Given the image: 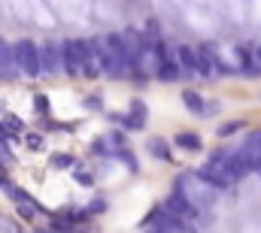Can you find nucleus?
<instances>
[{
	"instance_id": "423d86ee",
	"label": "nucleus",
	"mask_w": 261,
	"mask_h": 233,
	"mask_svg": "<svg viewBox=\"0 0 261 233\" xmlns=\"http://www.w3.org/2000/svg\"><path fill=\"white\" fill-rule=\"evenodd\" d=\"M179 67L186 70V73H195V76H200V58H197V49H192V46H179Z\"/></svg>"
},
{
	"instance_id": "20e7f679",
	"label": "nucleus",
	"mask_w": 261,
	"mask_h": 233,
	"mask_svg": "<svg viewBox=\"0 0 261 233\" xmlns=\"http://www.w3.org/2000/svg\"><path fill=\"white\" fill-rule=\"evenodd\" d=\"M164 209H167L170 215H176L179 221H186V224H189V221H192V218L197 215V209L192 206V203H189V200H186V197H182V194H179V191L167 197V206H164Z\"/></svg>"
},
{
	"instance_id": "9b49d317",
	"label": "nucleus",
	"mask_w": 261,
	"mask_h": 233,
	"mask_svg": "<svg viewBox=\"0 0 261 233\" xmlns=\"http://www.w3.org/2000/svg\"><path fill=\"white\" fill-rule=\"evenodd\" d=\"M176 145L195 152V149H200V136H197V133H179V136H176Z\"/></svg>"
},
{
	"instance_id": "ddd939ff",
	"label": "nucleus",
	"mask_w": 261,
	"mask_h": 233,
	"mask_svg": "<svg viewBox=\"0 0 261 233\" xmlns=\"http://www.w3.org/2000/svg\"><path fill=\"white\" fill-rule=\"evenodd\" d=\"M0 233H21V227L12 221V218H6V215H0Z\"/></svg>"
},
{
	"instance_id": "7ed1b4c3",
	"label": "nucleus",
	"mask_w": 261,
	"mask_h": 233,
	"mask_svg": "<svg viewBox=\"0 0 261 233\" xmlns=\"http://www.w3.org/2000/svg\"><path fill=\"white\" fill-rule=\"evenodd\" d=\"M61 67L67 76H82V55H79V40L61 46Z\"/></svg>"
},
{
	"instance_id": "9d476101",
	"label": "nucleus",
	"mask_w": 261,
	"mask_h": 233,
	"mask_svg": "<svg viewBox=\"0 0 261 233\" xmlns=\"http://www.w3.org/2000/svg\"><path fill=\"white\" fill-rule=\"evenodd\" d=\"M149 152H152L158 161H170V149H167L164 139H152V142H149Z\"/></svg>"
},
{
	"instance_id": "f3484780",
	"label": "nucleus",
	"mask_w": 261,
	"mask_h": 233,
	"mask_svg": "<svg viewBox=\"0 0 261 233\" xmlns=\"http://www.w3.org/2000/svg\"><path fill=\"white\" fill-rule=\"evenodd\" d=\"M52 164H55V167H70V164H73V158H67V155H55V158H52Z\"/></svg>"
},
{
	"instance_id": "412c9836",
	"label": "nucleus",
	"mask_w": 261,
	"mask_h": 233,
	"mask_svg": "<svg viewBox=\"0 0 261 233\" xmlns=\"http://www.w3.org/2000/svg\"><path fill=\"white\" fill-rule=\"evenodd\" d=\"M85 106H94V109H100V100H97V97H88V100H85Z\"/></svg>"
},
{
	"instance_id": "1a4fd4ad",
	"label": "nucleus",
	"mask_w": 261,
	"mask_h": 233,
	"mask_svg": "<svg viewBox=\"0 0 261 233\" xmlns=\"http://www.w3.org/2000/svg\"><path fill=\"white\" fill-rule=\"evenodd\" d=\"M158 76H161L164 82H173V79H179V76H182V67H179V64H173V61H164V64L158 67Z\"/></svg>"
},
{
	"instance_id": "0eeeda50",
	"label": "nucleus",
	"mask_w": 261,
	"mask_h": 233,
	"mask_svg": "<svg viewBox=\"0 0 261 233\" xmlns=\"http://www.w3.org/2000/svg\"><path fill=\"white\" fill-rule=\"evenodd\" d=\"M197 176H200L206 185H213V188H228V185H231V179H228V176H222L216 167H210V164H206V167H200V173H197Z\"/></svg>"
},
{
	"instance_id": "aec40b11",
	"label": "nucleus",
	"mask_w": 261,
	"mask_h": 233,
	"mask_svg": "<svg viewBox=\"0 0 261 233\" xmlns=\"http://www.w3.org/2000/svg\"><path fill=\"white\" fill-rule=\"evenodd\" d=\"M76 179H79L82 185H91V176H88V173H76Z\"/></svg>"
},
{
	"instance_id": "39448f33",
	"label": "nucleus",
	"mask_w": 261,
	"mask_h": 233,
	"mask_svg": "<svg viewBox=\"0 0 261 233\" xmlns=\"http://www.w3.org/2000/svg\"><path fill=\"white\" fill-rule=\"evenodd\" d=\"M58 67H61V49L55 43H46L40 49V73L52 76V73H58Z\"/></svg>"
},
{
	"instance_id": "2eb2a0df",
	"label": "nucleus",
	"mask_w": 261,
	"mask_h": 233,
	"mask_svg": "<svg viewBox=\"0 0 261 233\" xmlns=\"http://www.w3.org/2000/svg\"><path fill=\"white\" fill-rule=\"evenodd\" d=\"M28 145H31L34 152H40V149H43V136H40V133H31V136H28Z\"/></svg>"
},
{
	"instance_id": "a211bd4d",
	"label": "nucleus",
	"mask_w": 261,
	"mask_h": 233,
	"mask_svg": "<svg viewBox=\"0 0 261 233\" xmlns=\"http://www.w3.org/2000/svg\"><path fill=\"white\" fill-rule=\"evenodd\" d=\"M34 103H37V109H40V112H43V109H49V100H46L43 94H37V100H34Z\"/></svg>"
},
{
	"instance_id": "4be33fe9",
	"label": "nucleus",
	"mask_w": 261,
	"mask_h": 233,
	"mask_svg": "<svg viewBox=\"0 0 261 233\" xmlns=\"http://www.w3.org/2000/svg\"><path fill=\"white\" fill-rule=\"evenodd\" d=\"M255 55H258V61H261V49H258V52H255Z\"/></svg>"
},
{
	"instance_id": "f8f14e48",
	"label": "nucleus",
	"mask_w": 261,
	"mask_h": 233,
	"mask_svg": "<svg viewBox=\"0 0 261 233\" xmlns=\"http://www.w3.org/2000/svg\"><path fill=\"white\" fill-rule=\"evenodd\" d=\"M18 215L31 221V218H37V206H34L31 200H21V203H18Z\"/></svg>"
},
{
	"instance_id": "f03ea898",
	"label": "nucleus",
	"mask_w": 261,
	"mask_h": 233,
	"mask_svg": "<svg viewBox=\"0 0 261 233\" xmlns=\"http://www.w3.org/2000/svg\"><path fill=\"white\" fill-rule=\"evenodd\" d=\"M12 58H15V67L28 76V79H37V76H43L40 73V49L34 46V43H18L15 49H12Z\"/></svg>"
},
{
	"instance_id": "5701e85b",
	"label": "nucleus",
	"mask_w": 261,
	"mask_h": 233,
	"mask_svg": "<svg viewBox=\"0 0 261 233\" xmlns=\"http://www.w3.org/2000/svg\"><path fill=\"white\" fill-rule=\"evenodd\" d=\"M40 233H46V230H40Z\"/></svg>"
},
{
	"instance_id": "f257e3e1",
	"label": "nucleus",
	"mask_w": 261,
	"mask_h": 233,
	"mask_svg": "<svg viewBox=\"0 0 261 233\" xmlns=\"http://www.w3.org/2000/svg\"><path fill=\"white\" fill-rule=\"evenodd\" d=\"M176 191H179L192 206H195L197 212H200V209H210V206L216 203V188H213V185H206L197 173L179 176V179H176Z\"/></svg>"
},
{
	"instance_id": "4468645a",
	"label": "nucleus",
	"mask_w": 261,
	"mask_h": 233,
	"mask_svg": "<svg viewBox=\"0 0 261 233\" xmlns=\"http://www.w3.org/2000/svg\"><path fill=\"white\" fill-rule=\"evenodd\" d=\"M243 127V121H231V124H222L219 127V136H231V133H237Z\"/></svg>"
},
{
	"instance_id": "dca6fc26",
	"label": "nucleus",
	"mask_w": 261,
	"mask_h": 233,
	"mask_svg": "<svg viewBox=\"0 0 261 233\" xmlns=\"http://www.w3.org/2000/svg\"><path fill=\"white\" fill-rule=\"evenodd\" d=\"M3 121H6V130H21V121H18L15 115H6Z\"/></svg>"
},
{
	"instance_id": "6e6552de",
	"label": "nucleus",
	"mask_w": 261,
	"mask_h": 233,
	"mask_svg": "<svg viewBox=\"0 0 261 233\" xmlns=\"http://www.w3.org/2000/svg\"><path fill=\"white\" fill-rule=\"evenodd\" d=\"M182 100H186V106H189V109H195V112H213V106H206V103H203V97H200L197 91H186V94H182Z\"/></svg>"
},
{
	"instance_id": "6ab92c4d",
	"label": "nucleus",
	"mask_w": 261,
	"mask_h": 233,
	"mask_svg": "<svg viewBox=\"0 0 261 233\" xmlns=\"http://www.w3.org/2000/svg\"><path fill=\"white\" fill-rule=\"evenodd\" d=\"M149 233H173V230H170V227H164V224H155Z\"/></svg>"
}]
</instances>
